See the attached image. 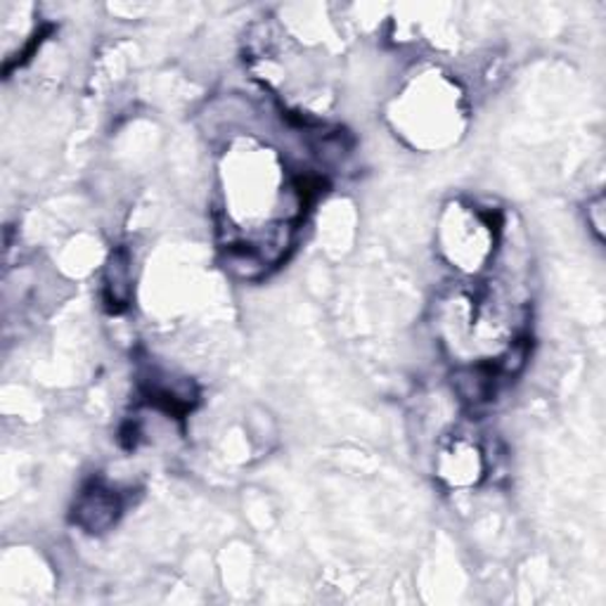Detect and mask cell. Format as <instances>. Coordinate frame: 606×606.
<instances>
[{
	"label": "cell",
	"instance_id": "6da1fadb",
	"mask_svg": "<svg viewBox=\"0 0 606 606\" xmlns=\"http://www.w3.org/2000/svg\"><path fill=\"white\" fill-rule=\"evenodd\" d=\"M124 510L122 498L105 483H91L74 502V524L86 533L109 531Z\"/></svg>",
	"mask_w": 606,
	"mask_h": 606
},
{
	"label": "cell",
	"instance_id": "7a4b0ae2",
	"mask_svg": "<svg viewBox=\"0 0 606 606\" xmlns=\"http://www.w3.org/2000/svg\"><path fill=\"white\" fill-rule=\"evenodd\" d=\"M103 296L109 311L122 313L130 306L133 296V273H130V257L126 249H116L105 268Z\"/></svg>",
	"mask_w": 606,
	"mask_h": 606
},
{
	"label": "cell",
	"instance_id": "3957f363",
	"mask_svg": "<svg viewBox=\"0 0 606 606\" xmlns=\"http://www.w3.org/2000/svg\"><path fill=\"white\" fill-rule=\"evenodd\" d=\"M587 223L597 232V238H604V197H595L591 205H587Z\"/></svg>",
	"mask_w": 606,
	"mask_h": 606
}]
</instances>
